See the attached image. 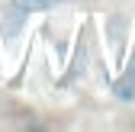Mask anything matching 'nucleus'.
Returning a JSON list of instances; mask_svg holds the SVG:
<instances>
[{"label":"nucleus","instance_id":"1","mask_svg":"<svg viewBox=\"0 0 135 132\" xmlns=\"http://www.w3.org/2000/svg\"><path fill=\"white\" fill-rule=\"evenodd\" d=\"M58 0H10V7H7V13H3V36L10 39V36H16L20 32V26H23V20L29 13H42V10H48V7H55Z\"/></svg>","mask_w":135,"mask_h":132}]
</instances>
